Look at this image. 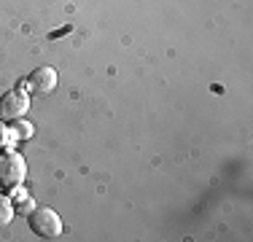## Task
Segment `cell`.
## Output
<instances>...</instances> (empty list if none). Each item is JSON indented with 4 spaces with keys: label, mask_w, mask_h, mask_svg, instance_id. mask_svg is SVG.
Returning <instances> with one entry per match:
<instances>
[{
    "label": "cell",
    "mask_w": 253,
    "mask_h": 242,
    "mask_svg": "<svg viewBox=\"0 0 253 242\" xmlns=\"http://www.w3.org/2000/svg\"><path fill=\"white\" fill-rule=\"evenodd\" d=\"M27 178V161L16 148H0V189L8 191Z\"/></svg>",
    "instance_id": "cell-1"
},
{
    "label": "cell",
    "mask_w": 253,
    "mask_h": 242,
    "mask_svg": "<svg viewBox=\"0 0 253 242\" xmlns=\"http://www.w3.org/2000/svg\"><path fill=\"white\" fill-rule=\"evenodd\" d=\"M27 223L33 229V234H38L43 240H54L62 234V218L51 207H33L27 213Z\"/></svg>",
    "instance_id": "cell-2"
},
{
    "label": "cell",
    "mask_w": 253,
    "mask_h": 242,
    "mask_svg": "<svg viewBox=\"0 0 253 242\" xmlns=\"http://www.w3.org/2000/svg\"><path fill=\"white\" fill-rule=\"evenodd\" d=\"M19 89H25L27 94H38V97H46L51 94L54 89H57V70L49 68V65H43V68H35L25 81L16 83Z\"/></svg>",
    "instance_id": "cell-3"
},
{
    "label": "cell",
    "mask_w": 253,
    "mask_h": 242,
    "mask_svg": "<svg viewBox=\"0 0 253 242\" xmlns=\"http://www.w3.org/2000/svg\"><path fill=\"white\" fill-rule=\"evenodd\" d=\"M30 111V94L25 89H11L0 97V121H16V119H25V113Z\"/></svg>",
    "instance_id": "cell-4"
},
{
    "label": "cell",
    "mask_w": 253,
    "mask_h": 242,
    "mask_svg": "<svg viewBox=\"0 0 253 242\" xmlns=\"http://www.w3.org/2000/svg\"><path fill=\"white\" fill-rule=\"evenodd\" d=\"M33 132H35V126L30 124V121H22V119L11 121V126H8V135L14 137V140H30Z\"/></svg>",
    "instance_id": "cell-5"
},
{
    "label": "cell",
    "mask_w": 253,
    "mask_h": 242,
    "mask_svg": "<svg viewBox=\"0 0 253 242\" xmlns=\"http://www.w3.org/2000/svg\"><path fill=\"white\" fill-rule=\"evenodd\" d=\"M14 215H16V210H14L11 197H0V226H8Z\"/></svg>",
    "instance_id": "cell-6"
},
{
    "label": "cell",
    "mask_w": 253,
    "mask_h": 242,
    "mask_svg": "<svg viewBox=\"0 0 253 242\" xmlns=\"http://www.w3.org/2000/svg\"><path fill=\"white\" fill-rule=\"evenodd\" d=\"M33 207H35V204L25 197V199H16V207H14V210H19V213H30Z\"/></svg>",
    "instance_id": "cell-7"
},
{
    "label": "cell",
    "mask_w": 253,
    "mask_h": 242,
    "mask_svg": "<svg viewBox=\"0 0 253 242\" xmlns=\"http://www.w3.org/2000/svg\"><path fill=\"white\" fill-rule=\"evenodd\" d=\"M8 126H5V121H0V148H3L5 143H8Z\"/></svg>",
    "instance_id": "cell-8"
}]
</instances>
